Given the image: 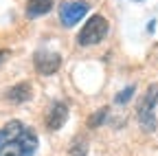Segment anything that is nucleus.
I'll use <instances>...</instances> for the list:
<instances>
[{
    "label": "nucleus",
    "mask_w": 158,
    "mask_h": 156,
    "mask_svg": "<svg viewBox=\"0 0 158 156\" xmlns=\"http://www.w3.org/2000/svg\"><path fill=\"white\" fill-rule=\"evenodd\" d=\"M35 150H37V134L31 128H24L18 134V139L9 141L0 150V156H35Z\"/></svg>",
    "instance_id": "1"
},
{
    "label": "nucleus",
    "mask_w": 158,
    "mask_h": 156,
    "mask_svg": "<svg viewBox=\"0 0 158 156\" xmlns=\"http://www.w3.org/2000/svg\"><path fill=\"white\" fill-rule=\"evenodd\" d=\"M53 9V0H29L27 2V15L29 18H40Z\"/></svg>",
    "instance_id": "9"
},
{
    "label": "nucleus",
    "mask_w": 158,
    "mask_h": 156,
    "mask_svg": "<svg viewBox=\"0 0 158 156\" xmlns=\"http://www.w3.org/2000/svg\"><path fill=\"white\" fill-rule=\"evenodd\" d=\"M24 130V125L20 123V121H9L2 130H0V150H2L9 141H13V139H18V134Z\"/></svg>",
    "instance_id": "8"
},
{
    "label": "nucleus",
    "mask_w": 158,
    "mask_h": 156,
    "mask_svg": "<svg viewBox=\"0 0 158 156\" xmlns=\"http://www.w3.org/2000/svg\"><path fill=\"white\" fill-rule=\"evenodd\" d=\"M9 57H11V51H9V48H2V51H0V66H2Z\"/></svg>",
    "instance_id": "13"
},
{
    "label": "nucleus",
    "mask_w": 158,
    "mask_h": 156,
    "mask_svg": "<svg viewBox=\"0 0 158 156\" xmlns=\"http://www.w3.org/2000/svg\"><path fill=\"white\" fill-rule=\"evenodd\" d=\"M134 90H136L134 86H127L125 90H121V92L116 95V99H114V101H116V103H127V101L132 99V95H134Z\"/></svg>",
    "instance_id": "12"
},
{
    "label": "nucleus",
    "mask_w": 158,
    "mask_h": 156,
    "mask_svg": "<svg viewBox=\"0 0 158 156\" xmlns=\"http://www.w3.org/2000/svg\"><path fill=\"white\" fill-rule=\"evenodd\" d=\"M106 119H108V108L97 110V112H92V116L88 119V128H99V125H101Z\"/></svg>",
    "instance_id": "10"
},
{
    "label": "nucleus",
    "mask_w": 158,
    "mask_h": 156,
    "mask_svg": "<svg viewBox=\"0 0 158 156\" xmlns=\"http://www.w3.org/2000/svg\"><path fill=\"white\" fill-rule=\"evenodd\" d=\"M158 103V84H149L147 92L143 95V99L138 101V123L143 125V130L152 132L156 130V116H154V108Z\"/></svg>",
    "instance_id": "3"
},
{
    "label": "nucleus",
    "mask_w": 158,
    "mask_h": 156,
    "mask_svg": "<svg viewBox=\"0 0 158 156\" xmlns=\"http://www.w3.org/2000/svg\"><path fill=\"white\" fill-rule=\"evenodd\" d=\"M66 119H68V106L57 101V103H53L51 112L46 114V128L48 130H59L66 123Z\"/></svg>",
    "instance_id": "7"
},
{
    "label": "nucleus",
    "mask_w": 158,
    "mask_h": 156,
    "mask_svg": "<svg viewBox=\"0 0 158 156\" xmlns=\"http://www.w3.org/2000/svg\"><path fill=\"white\" fill-rule=\"evenodd\" d=\"M90 5L84 2V0H75V2H64L62 9H59V20H62V27H75L81 18L88 13Z\"/></svg>",
    "instance_id": "4"
},
{
    "label": "nucleus",
    "mask_w": 158,
    "mask_h": 156,
    "mask_svg": "<svg viewBox=\"0 0 158 156\" xmlns=\"http://www.w3.org/2000/svg\"><path fill=\"white\" fill-rule=\"evenodd\" d=\"M68 152H70V156H86L88 154V143L81 141V139H77V141H73Z\"/></svg>",
    "instance_id": "11"
},
{
    "label": "nucleus",
    "mask_w": 158,
    "mask_h": 156,
    "mask_svg": "<svg viewBox=\"0 0 158 156\" xmlns=\"http://www.w3.org/2000/svg\"><path fill=\"white\" fill-rule=\"evenodd\" d=\"M35 70L40 75H53L62 66V55L59 53H48V51H40L35 53Z\"/></svg>",
    "instance_id": "5"
},
{
    "label": "nucleus",
    "mask_w": 158,
    "mask_h": 156,
    "mask_svg": "<svg viewBox=\"0 0 158 156\" xmlns=\"http://www.w3.org/2000/svg\"><path fill=\"white\" fill-rule=\"evenodd\" d=\"M108 20L101 15V13H97V15H90L88 18V22L84 24V29L79 31L77 35V42L81 44V46H92V44H99L103 40V37L108 35Z\"/></svg>",
    "instance_id": "2"
},
{
    "label": "nucleus",
    "mask_w": 158,
    "mask_h": 156,
    "mask_svg": "<svg viewBox=\"0 0 158 156\" xmlns=\"http://www.w3.org/2000/svg\"><path fill=\"white\" fill-rule=\"evenodd\" d=\"M31 95H33V88L29 82H20L11 88L5 90V99L11 101V103H22V101H29L31 99Z\"/></svg>",
    "instance_id": "6"
}]
</instances>
